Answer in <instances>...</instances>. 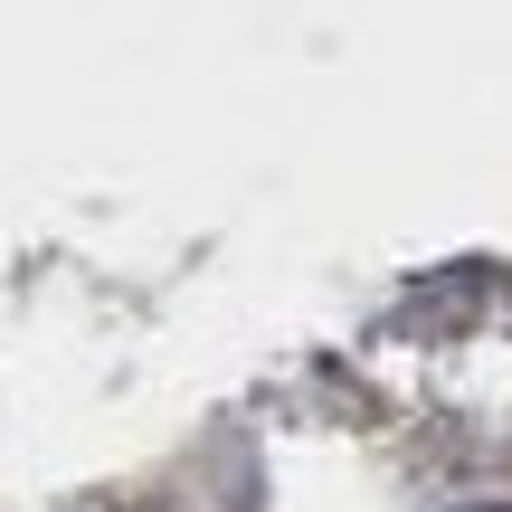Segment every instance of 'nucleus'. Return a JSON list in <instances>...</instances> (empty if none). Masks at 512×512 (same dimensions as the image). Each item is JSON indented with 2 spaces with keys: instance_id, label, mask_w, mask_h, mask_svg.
<instances>
[{
  "instance_id": "obj_1",
  "label": "nucleus",
  "mask_w": 512,
  "mask_h": 512,
  "mask_svg": "<svg viewBox=\"0 0 512 512\" xmlns=\"http://www.w3.org/2000/svg\"><path fill=\"white\" fill-rule=\"evenodd\" d=\"M446 512H512L503 494H465V503H446Z\"/></svg>"
}]
</instances>
